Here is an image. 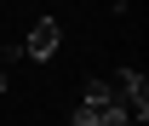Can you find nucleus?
<instances>
[{
	"mask_svg": "<svg viewBox=\"0 0 149 126\" xmlns=\"http://www.w3.org/2000/svg\"><path fill=\"white\" fill-rule=\"evenodd\" d=\"M69 120L74 126H132V115H126V103L115 97L109 74H103V80H86V92H80V103H74Z\"/></svg>",
	"mask_w": 149,
	"mask_h": 126,
	"instance_id": "obj_1",
	"label": "nucleus"
},
{
	"mask_svg": "<svg viewBox=\"0 0 149 126\" xmlns=\"http://www.w3.org/2000/svg\"><path fill=\"white\" fill-rule=\"evenodd\" d=\"M109 86H115V97L126 103L132 126H149V80H143V69H115Z\"/></svg>",
	"mask_w": 149,
	"mask_h": 126,
	"instance_id": "obj_2",
	"label": "nucleus"
},
{
	"mask_svg": "<svg viewBox=\"0 0 149 126\" xmlns=\"http://www.w3.org/2000/svg\"><path fill=\"white\" fill-rule=\"evenodd\" d=\"M57 40H63L57 17H40L35 29H29V40H23V57H35V63H52V57H57Z\"/></svg>",
	"mask_w": 149,
	"mask_h": 126,
	"instance_id": "obj_3",
	"label": "nucleus"
},
{
	"mask_svg": "<svg viewBox=\"0 0 149 126\" xmlns=\"http://www.w3.org/2000/svg\"><path fill=\"white\" fill-rule=\"evenodd\" d=\"M6 69H12V63H6V46H0V92H6Z\"/></svg>",
	"mask_w": 149,
	"mask_h": 126,
	"instance_id": "obj_4",
	"label": "nucleus"
}]
</instances>
